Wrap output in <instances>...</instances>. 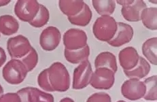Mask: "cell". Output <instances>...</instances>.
Listing matches in <instances>:
<instances>
[{
	"label": "cell",
	"instance_id": "7",
	"mask_svg": "<svg viewBox=\"0 0 157 102\" xmlns=\"http://www.w3.org/2000/svg\"><path fill=\"white\" fill-rule=\"evenodd\" d=\"M87 35L83 30L71 28L63 34V41L65 49L69 50H76L83 49L87 45Z\"/></svg>",
	"mask_w": 157,
	"mask_h": 102
},
{
	"label": "cell",
	"instance_id": "22",
	"mask_svg": "<svg viewBox=\"0 0 157 102\" xmlns=\"http://www.w3.org/2000/svg\"><path fill=\"white\" fill-rule=\"evenodd\" d=\"M157 8H146L141 14V21L143 25L150 30L156 31L157 29Z\"/></svg>",
	"mask_w": 157,
	"mask_h": 102
},
{
	"label": "cell",
	"instance_id": "1",
	"mask_svg": "<svg viewBox=\"0 0 157 102\" xmlns=\"http://www.w3.org/2000/svg\"><path fill=\"white\" fill-rule=\"evenodd\" d=\"M48 74L50 84L54 91L65 92L70 88V74L62 63H53L48 68Z\"/></svg>",
	"mask_w": 157,
	"mask_h": 102
},
{
	"label": "cell",
	"instance_id": "29",
	"mask_svg": "<svg viewBox=\"0 0 157 102\" xmlns=\"http://www.w3.org/2000/svg\"><path fill=\"white\" fill-rule=\"evenodd\" d=\"M0 102H21V100L17 93H8L0 97Z\"/></svg>",
	"mask_w": 157,
	"mask_h": 102
},
{
	"label": "cell",
	"instance_id": "4",
	"mask_svg": "<svg viewBox=\"0 0 157 102\" xmlns=\"http://www.w3.org/2000/svg\"><path fill=\"white\" fill-rule=\"evenodd\" d=\"M114 82L115 73L108 68H100L93 73L90 84L99 90H109L114 86Z\"/></svg>",
	"mask_w": 157,
	"mask_h": 102
},
{
	"label": "cell",
	"instance_id": "14",
	"mask_svg": "<svg viewBox=\"0 0 157 102\" xmlns=\"http://www.w3.org/2000/svg\"><path fill=\"white\" fill-rule=\"evenodd\" d=\"M140 55L134 47L128 46L119 53L118 59L123 70H131L136 68L139 61Z\"/></svg>",
	"mask_w": 157,
	"mask_h": 102
},
{
	"label": "cell",
	"instance_id": "32",
	"mask_svg": "<svg viewBox=\"0 0 157 102\" xmlns=\"http://www.w3.org/2000/svg\"><path fill=\"white\" fill-rule=\"evenodd\" d=\"M10 2V0H0V7L8 5Z\"/></svg>",
	"mask_w": 157,
	"mask_h": 102
},
{
	"label": "cell",
	"instance_id": "16",
	"mask_svg": "<svg viewBox=\"0 0 157 102\" xmlns=\"http://www.w3.org/2000/svg\"><path fill=\"white\" fill-rule=\"evenodd\" d=\"M95 68H108L115 74L117 72L118 66L117 58L114 54L110 52H102L96 57L95 60Z\"/></svg>",
	"mask_w": 157,
	"mask_h": 102
},
{
	"label": "cell",
	"instance_id": "31",
	"mask_svg": "<svg viewBox=\"0 0 157 102\" xmlns=\"http://www.w3.org/2000/svg\"><path fill=\"white\" fill-rule=\"evenodd\" d=\"M133 1L134 0H120V1L118 0V1H117V2L119 5H121L122 6H128V5L132 4V3L133 2Z\"/></svg>",
	"mask_w": 157,
	"mask_h": 102
},
{
	"label": "cell",
	"instance_id": "9",
	"mask_svg": "<svg viewBox=\"0 0 157 102\" xmlns=\"http://www.w3.org/2000/svg\"><path fill=\"white\" fill-rule=\"evenodd\" d=\"M121 93L126 99L136 101L143 98L146 93V86L144 82L136 78H130L123 82L121 87Z\"/></svg>",
	"mask_w": 157,
	"mask_h": 102
},
{
	"label": "cell",
	"instance_id": "19",
	"mask_svg": "<svg viewBox=\"0 0 157 102\" xmlns=\"http://www.w3.org/2000/svg\"><path fill=\"white\" fill-rule=\"evenodd\" d=\"M90 55V48L89 45L76 50H69L65 49L64 56L65 59L72 64H78L88 59Z\"/></svg>",
	"mask_w": 157,
	"mask_h": 102
},
{
	"label": "cell",
	"instance_id": "10",
	"mask_svg": "<svg viewBox=\"0 0 157 102\" xmlns=\"http://www.w3.org/2000/svg\"><path fill=\"white\" fill-rule=\"evenodd\" d=\"M61 34L59 29L50 26L42 31L40 36V44L46 51H52L61 42Z\"/></svg>",
	"mask_w": 157,
	"mask_h": 102
},
{
	"label": "cell",
	"instance_id": "24",
	"mask_svg": "<svg viewBox=\"0 0 157 102\" xmlns=\"http://www.w3.org/2000/svg\"><path fill=\"white\" fill-rule=\"evenodd\" d=\"M50 13L48 10L46 6L42 4H40L38 13L32 21L29 22V25L36 28H40L44 26L49 21Z\"/></svg>",
	"mask_w": 157,
	"mask_h": 102
},
{
	"label": "cell",
	"instance_id": "35",
	"mask_svg": "<svg viewBox=\"0 0 157 102\" xmlns=\"http://www.w3.org/2000/svg\"><path fill=\"white\" fill-rule=\"evenodd\" d=\"M117 102H127V101H124V100H119V101H117Z\"/></svg>",
	"mask_w": 157,
	"mask_h": 102
},
{
	"label": "cell",
	"instance_id": "2",
	"mask_svg": "<svg viewBox=\"0 0 157 102\" xmlns=\"http://www.w3.org/2000/svg\"><path fill=\"white\" fill-rule=\"evenodd\" d=\"M117 31V22L111 16L100 17L93 26V33L96 39L108 42L114 37Z\"/></svg>",
	"mask_w": 157,
	"mask_h": 102
},
{
	"label": "cell",
	"instance_id": "21",
	"mask_svg": "<svg viewBox=\"0 0 157 102\" xmlns=\"http://www.w3.org/2000/svg\"><path fill=\"white\" fill-rule=\"evenodd\" d=\"M157 38L156 37L150 38L143 44L142 50V53L147 60L154 65L157 64L156 57Z\"/></svg>",
	"mask_w": 157,
	"mask_h": 102
},
{
	"label": "cell",
	"instance_id": "25",
	"mask_svg": "<svg viewBox=\"0 0 157 102\" xmlns=\"http://www.w3.org/2000/svg\"><path fill=\"white\" fill-rule=\"evenodd\" d=\"M156 80L157 76L154 75L147 78L144 81L146 86V93L144 99L147 101H156L157 99L156 94Z\"/></svg>",
	"mask_w": 157,
	"mask_h": 102
},
{
	"label": "cell",
	"instance_id": "26",
	"mask_svg": "<svg viewBox=\"0 0 157 102\" xmlns=\"http://www.w3.org/2000/svg\"><path fill=\"white\" fill-rule=\"evenodd\" d=\"M20 60L25 66L27 72H29L32 71L36 67L37 63H38V55H37V53L35 49L32 47L29 53Z\"/></svg>",
	"mask_w": 157,
	"mask_h": 102
},
{
	"label": "cell",
	"instance_id": "5",
	"mask_svg": "<svg viewBox=\"0 0 157 102\" xmlns=\"http://www.w3.org/2000/svg\"><path fill=\"white\" fill-rule=\"evenodd\" d=\"M32 46L29 40L22 35L9 38L7 42V50L12 59H21L29 53Z\"/></svg>",
	"mask_w": 157,
	"mask_h": 102
},
{
	"label": "cell",
	"instance_id": "18",
	"mask_svg": "<svg viewBox=\"0 0 157 102\" xmlns=\"http://www.w3.org/2000/svg\"><path fill=\"white\" fill-rule=\"evenodd\" d=\"M85 4L83 1H64L61 0L59 2V7L61 11L67 17H74L80 13Z\"/></svg>",
	"mask_w": 157,
	"mask_h": 102
},
{
	"label": "cell",
	"instance_id": "34",
	"mask_svg": "<svg viewBox=\"0 0 157 102\" xmlns=\"http://www.w3.org/2000/svg\"><path fill=\"white\" fill-rule=\"evenodd\" d=\"M4 88L2 87V85L0 84V97H1L3 95H4Z\"/></svg>",
	"mask_w": 157,
	"mask_h": 102
},
{
	"label": "cell",
	"instance_id": "23",
	"mask_svg": "<svg viewBox=\"0 0 157 102\" xmlns=\"http://www.w3.org/2000/svg\"><path fill=\"white\" fill-rule=\"evenodd\" d=\"M92 4L95 11L101 17L112 15L116 9V2L114 0H93Z\"/></svg>",
	"mask_w": 157,
	"mask_h": 102
},
{
	"label": "cell",
	"instance_id": "8",
	"mask_svg": "<svg viewBox=\"0 0 157 102\" xmlns=\"http://www.w3.org/2000/svg\"><path fill=\"white\" fill-rule=\"evenodd\" d=\"M40 4L36 0H18L14 6V13L23 22L29 23L38 13Z\"/></svg>",
	"mask_w": 157,
	"mask_h": 102
},
{
	"label": "cell",
	"instance_id": "6",
	"mask_svg": "<svg viewBox=\"0 0 157 102\" xmlns=\"http://www.w3.org/2000/svg\"><path fill=\"white\" fill-rule=\"evenodd\" d=\"M93 73L92 67L89 60L81 62L74 71L72 88L80 90L86 88L90 84Z\"/></svg>",
	"mask_w": 157,
	"mask_h": 102
},
{
	"label": "cell",
	"instance_id": "15",
	"mask_svg": "<svg viewBox=\"0 0 157 102\" xmlns=\"http://www.w3.org/2000/svg\"><path fill=\"white\" fill-rule=\"evenodd\" d=\"M150 65L146 59L140 56L139 61L136 68L131 70H123L124 74L128 78H136L140 80L149 74L150 71Z\"/></svg>",
	"mask_w": 157,
	"mask_h": 102
},
{
	"label": "cell",
	"instance_id": "27",
	"mask_svg": "<svg viewBox=\"0 0 157 102\" xmlns=\"http://www.w3.org/2000/svg\"><path fill=\"white\" fill-rule=\"evenodd\" d=\"M37 83H38L40 87L43 89L44 91L48 92H54L48 80V68L44 69L43 71L40 73L38 77H37Z\"/></svg>",
	"mask_w": 157,
	"mask_h": 102
},
{
	"label": "cell",
	"instance_id": "3",
	"mask_svg": "<svg viewBox=\"0 0 157 102\" xmlns=\"http://www.w3.org/2000/svg\"><path fill=\"white\" fill-rule=\"evenodd\" d=\"M25 66L20 59H12L6 63L2 70L3 78L8 83L17 85L22 83L27 75Z\"/></svg>",
	"mask_w": 157,
	"mask_h": 102
},
{
	"label": "cell",
	"instance_id": "12",
	"mask_svg": "<svg viewBox=\"0 0 157 102\" xmlns=\"http://www.w3.org/2000/svg\"><path fill=\"white\" fill-rule=\"evenodd\" d=\"M133 29L130 25L122 22H117V32L114 37L108 43L113 47H121L130 42L133 39Z\"/></svg>",
	"mask_w": 157,
	"mask_h": 102
},
{
	"label": "cell",
	"instance_id": "30",
	"mask_svg": "<svg viewBox=\"0 0 157 102\" xmlns=\"http://www.w3.org/2000/svg\"><path fill=\"white\" fill-rule=\"evenodd\" d=\"M6 59H7V56H6L5 50L2 47H0V68L4 65Z\"/></svg>",
	"mask_w": 157,
	"mask_h": 102
},
{
	"label": "cell",
	"instance_id": "33",
	"mask_svg": "<svg viewBox=\"0 0 157 102\" xmlns=\"http://www.w3.org/2000/svg\"><path fill=\"white\" fill-rule=\"evenodd\" d=\"M59 102H75V101L70 97H65L63 99H62V100Z\"/></svg>",
	"mask_w": 157,
	"mask_h": 102
},
{
	"label": "cell",
	"instance_id": "17",
	"mask_svg": "<svg viewBox=\"0 0 157 102\" xmlns=\"http://www.w3.org/2000/svg\"><path fill=\"white\" fill-rule=\"evenodd\" d=\"M19 29V23L11 15H2L0 17V33L4 36H10L15 34Z\"/></svg>",
	"mask_w": 157,
	"mask_h": 102
},
{
	"label": "cell",
	"instance_id": "36",
	"mask_svg": "<svg viewBox=\"0 0 157 102\" xmlns=\"http://www.w3.org/2000/svg\"><path fill=\"white\" fill-rule=\"evenodd\" d=\"M0 37H1V35H0Z\"/></svg>",
	"mask_w": 157,
	"mask_h": 102
},
{
	"label": "cell",
	"instance_id": "20",
	"mask_svg": "<svg viewBox=\"0 0 157 102\" xmlns=\"http://www.w3.org/2000/svg\"><path fill=\"white\" fill-rule=\"evenodd\" d=\"M93 14L91 10L89 5L85 4L80 13L74 16V17H67V18L72 25L80 27H85L90 23Z\"/></svg>",
	"mask_w": 157,
	"mask_h": 102
},
{
	"label": "cell",
	"instance_id": "28",
	"mask_svg": "<svg viewBox=\"0 0 157 102\" xmlns=\"http://www.w3.org/2000/svg\"><path fill=\"white\" fill-rule=\"evenodd\" d=\"M86 102H112V99L109 95L105 92H98L90 95Z\"/></svg>",
	"mask_w": 157,
	"mask_h": 102
},
{
	"label": "cell",
	"instance_id": "13",
	"mask_svg": "<svg viewBox=\"0 0 157 102\" xmlns=\"http://www.w3.org/2000/svg\"><path fill=\"white\" fill-rule=\"evenodd\" d=\"M147 5L142 0L133 1L132 4L122 6L121 14L125 20L129 22H138L141 21V14Z\"/></svg>",
	"mask_w": 157,
	"mask_h": 102
},
{
	"label": "cell",
	"instance_id": "11",
	"mask_svg": "<svg viewBox=\"0 0 157 102\" xmlns=\"http://www.w3.org/2000/svg\"><path fill=\"white\" fill-rule=\"evenodd\" d=\"M21 102H54L53 95L40 89L28 87L20 89L17 92Z\"/></svg>",
	"mask_w": 157,
	"mask_h": 102
}]
</instances>
